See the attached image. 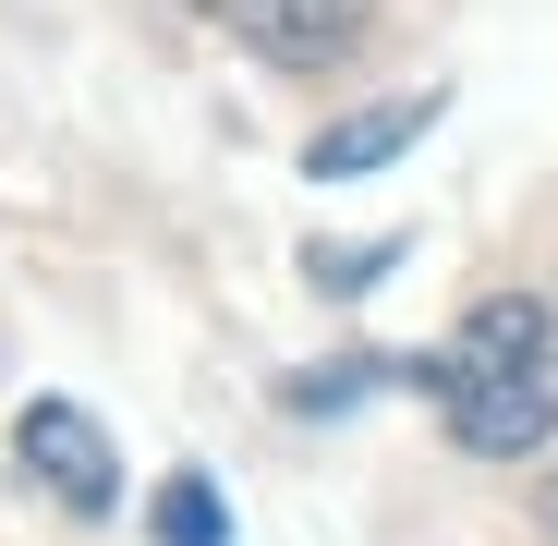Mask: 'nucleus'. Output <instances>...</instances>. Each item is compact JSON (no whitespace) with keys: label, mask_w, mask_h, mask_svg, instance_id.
Returning <instances> with one entry per match:
<instances>
[{"label":"nucleus","mask_w":558,"mask_h":546,"mask_svg":"<svg viewBox=\"0 0 558 546\" xmlns=\"http://www.w3.org/2000/svg\"><path fill=\"white\" fill-rule=\"evenodd\" d=\"M207 25L279 73H340L364 49V0H207Z\"/></svg>","instance_id":"obj_2"},{"label":"nucleus","mask_w":558,"mask_h":546,"mask_svg":"<svg viewBox=\"0 0 558 546\" xmlns=\"http://www.w3.org/2000/svg\"><path fill=\"white\" fill-rule=\"evenodd\" d=\"M437 110H449L437 85H413V98H377V110L328 122V134L304 146V170H316V182H364V170H389V158H401V146H413V134H425Z\"/></svg>","instance_id":"obj_4"},{"label":"nucleus","mask_w":558,"mask_h":546,"mask_svg":"<svg viewBox=\"0 0 558 546\" xmlns=\"http://www.w3.org/2000/svg\"><path fill=\"white\" fill-rule=\"evenodd\" d=\"M304 267H316V292H364L377 267H401V231H389V243H316Z\"/></svg>","instance_id":"obj_6"},{"label":"nucleus","mask_w":558,"mask_h":546,"mask_svg":"<svg viewBox=\"0 0 558 546\" xmlns=\"http://www.w3.org/2000/svg\"><path fill=\"white\" fill-rule=\"evenodd\" d=\"M534 522H546V546H558V474H546V486H534Z\"/></svg>","instance_id":"obj_7"},{"label":"nucleus","mask_w":558,"mask_h":546,"mask_svg":"<svg viewBox=\"0 0 558 546\" xmlns=\"http://www.w3.org/2000/svg\"><path fill=\"white\" fill-rule=\"evenodd\" d=\"M425 389L449 413L461 449H486V462H522V449L558 437V316L534 292H498L461 316V340L425 364Z\"/></svg>","instance_id":"obj_1"},{"label":"nucleus","mask_w":558,"mask_h":546,"mask_svg":"<svg viewBox=\"0 0 558 546\" xmlns=\"http://www.w3.org/2000/svg\"><path fill=\"white\" fill-rule=\"evenodd\" d=\"M158 546H231V522H219V486H207V474H170V486H158Z\"/></svg>","instance_id":"obj_5"},{"label":"nucleus","mask_w":558,"mask_h":546,"mask_svg":"<svg viewBox=\"0 0 558 546\" xmlns=\"http://www.w3.org/2000/svg\"><path fill=\"white\" fill-rule=\"evenodd\" d=\"M13 449H25V474H37V486H49L61 510H85V522H98V510L122 498V462H110L98 413H73V401H25Z\"/></svg>","instance_id":"obj_3"}]
</instances>
